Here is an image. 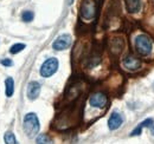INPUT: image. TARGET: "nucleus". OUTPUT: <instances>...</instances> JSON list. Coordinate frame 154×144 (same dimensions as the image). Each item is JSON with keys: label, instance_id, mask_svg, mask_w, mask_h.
I'll list each match as a JSON object with an SVG mask.
<instances>
[{"label": "nucleus", "instance_id": "obj_1", "mask_svg": "<svg viewBox=\"0 0 154 144\" xmlns=\"http://www.w3.org/2000/svg\"><path fill=\"white\" fill-rule=\"evenodd\" d=\"M39 119L36 113L30 112L24 117V131L29 137H33L39 131Z\"/></svg>", "mask_w": 154, "mask_h": 144}, {"label": "nucleus", "instance_id": "obj_2", "mask_svg": "<svg viewBox=\"0 0 154 144\" xmlns=\"http://www.w3.org/2000/svg\"><path fill=\"white\" fill-rule=\"evenodd\" d=\"M152 40L151 38L146 34H140L135 38V49L137 51V53L140 56H149V53L152 52Z\"/></svg>", "mask_w": 154, "mask_h": 144}, {"label": "nucleus", "instance_id": "obj_3", "mask_svg": "<svg viewBox=\"0 0 154 144\" xmlns=\"http://www.w3.org/2000/svg\"><path fill=\"white\" fill-rule=\"evenodd\" d=\"M58 70V59L57 58H49L46 59L42 68H40V76L44 78L51 77L52 74H55Z\"/></svg>", "mask_w": 154, "mask_h": 144}, {"label": "nucleus", "instance_id": "obj_4", "mask_svg": "<svg viewBox=\"0 0 154 144\" xmlns=\"http://www.w3.org/2000/svg\"><path fill=\"white\" fill-rule=\"evenodd\" d=\"M96 14L95 0H83L81 5V17L85 20H90Z\"/></svg>", "mask_w": 154, "mask_h": 144}, {"label": "nucleus", "instance_id": "obj_5", "mask_svg": "<svg viewBox=\"0 0 154 144\" xmlns=\"http://www.w3.org/2000/svg\"><path fill=\"white\" fill-rule=\"evenodd\" d=\"M108 98L103 92H95L89 98V104L94 108H104L107 105Z\"/></svg>", "mask_w": 154, "mask_h": 144}, {"label": "nucleus", "instance_id": "obj_6", "mask_svg": "<svg viewBox=\"0 0 154 144\" xmlns=\"http://www.w3.org/2000/svg\"><path fill=\"white\" fill-rule=\"evenodd\" d=\"M70 45H71V37L69 34H62L54 41L52 47L56 51H63V50H66Z\"/></svg>", "mask_w": 154, "mask_h": 144}, {"label": "nucleus", "instance_id": "obj_7", "mask_svg": "<svg viewBox=\"0 0 154 144\" xmlns=\"http://www.w3.org/2000/svg\"><path fill=\"white\" fill-rule=\"evenodd\" d=\"M123 66H125V69H127L129 71H136L137 69H140L141 62H140V59H137L133 54H128L123 59Z\"/></svg>", "mask_w": 154, "mask_h": 144}, {"label": "nucleus", "instance_id": "obj_8", "mask_svg": "<svg viewBox=\"0 0 154 144\" xmlns=\"http://www.w3.org/2000/svg\"><path fill=\"white\" fill-rule=\"evenodd\" d=\"M122 123H123V116L121 113L114 111L110 115L109 119H108V128L110 130H116V129H119L120 126L122 125Z\"/></svg>", "mask_w": 154, "mask_h": 144}, {"label": "nucleus", "instance_id": "obj_9", "mask_svg": "<svg viewBox=\"0 0 154 144\" xmlns=\"http://www.w3.org/2000/svg\"><path fill=\"white\" fill-rule=\"evenodd\" d=\"M40 93V84L38 82H30L27 85V97L33 100L36 99Z\"/></svg>", "mask_w": 154, "mask_h": 144}, {"label": "nucleus", "instance_id": "obj_10", "mask_svg": "<svg viewBox=\"0 0 154 144\" xmlns=\"http://www.w3.org/2000/svg\"><path fill=\"white\" fill-rule=\"evenodd\" d=\"M154 125V119L153 118H147V119H145L143 122H141L139 125L135 128L134 130L132 131V134H131V136H139V135H141V132H142V129L143 128H152Z\"/></svg>", "mask_w": 154, "mask_h": 144}, {"label": "nucleus", "instance_id": "obj_11", "mask_svg": "<svg viewBox=\"0 0 154 144\" xmlns=\"http://www.w3.org/2000/svg\"><path fill=\"white\" fill-rule=\"evenodd\" d=\"M127 8L131 13H136L141 8V0H127Z\"/></svg>", "mask_w": 154, "mask_h": 144}, {"label": "nucleus", "instance_id": "obj_12", "mask_svg": "<svg viewBox=\"0 0 154 144\" xmlns=\"http://www.w3.org/2000/svg\"><path fill=\"white\" fill-rule=\"evenodd\" d=\"M5 92L7 97H11L14 92V80L11 77H7L5 80Z\"/></svg>", "mask_w": 154, "mask_h": 144}, {"label": "nucleus", "instance_id": "obj_13", "mask_svg": "<svg viewBox=\"0 0 154 144\" xmlns=\"http://www.w3.org/2000/svg\"><path fill=\"white\" fill-rule=\"evenodd\" d=\"M36 143L37 144H54V142H52V140H51L48 135L42 134V135H39L38 137H37Z\"/></svg>", "mask_w": 154, "mask_h": 144}, {"label": "nucleus", "instance_id": "obj_14", "mask_svg": "<svg viewBox=\"0 0 154 144\" xmlns=\"http://www.w3.org/2000/svg\"><path fill=\"white\" fill-rule=\"evenodd\" d=\"M4 141L6 144H17V140H16V136L13 132L11 131H7L5 135H4Z\"/></svg>", "mask_w": 154, "mask_h": 144}, {"label": "nucleus", "instance_id": "obj_15", "mask_svg": "<svg viewBox=\"0 0 154 144\" xmlns=\"http://www.w3.org/2000/svg\"><path fill=\"white\" fill-rule=\"evenodd\" d=\"M25 47H26V45H25V44L18 43V44H14V45L10 49V52H11L12 54H17V53H19L20 51H23Z\"/></svg>", "mask_w": 154, "mask_h": 144}, {"label": "nucleus", "instance_id": "obj_16", "mask_svg": "<svg viewBox=\"0 0 154 144\" xmlns=\"http://www.w3.org/2000/svg\"><path fill=\"white\" fill-rule=\"evenodd\" d=\"M33 18H35V14H33L32 11H25V12H23V14H21V19H23V21H25V22L32 21Z\"/></svg>", "mask_w": 154, "mask_h": 144}, {"label": "nucleus", "instance_id": "obj_17", "mask_svg": "<svg viewBox=\"0 0 154 144\" xmlns=\"http://www.w3.org/2000/svg\"><path fill=\"white\" fill-rule=\"evenodd\" d=\"M0 63H1L4 66H11V65L13 64V63H12V60H11V59H8V58H5V59H2Z\"/></svg>", "mask_w": 154, "mask_h": 144}, {"label": "nucleus", "instance_id": "obj_18", "mask_svg": "<svg viewBox=\"0 0 154 144\" xmlns=\"http://www.w3.org/2000/svg\"><path fill=\"white\" fill-rule=\"evenodd\" d=\"M151 131H152V135L154 136V125L152 126V128H151Z\"/></svg>", "mask_w": 154, "mask_h": 144}]
</instances>
